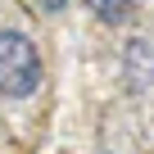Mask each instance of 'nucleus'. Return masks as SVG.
<instances>
[{
    "mask_svg": "<svg viewBox=\"0 0 154 154\" xmlns=\"http://www.w3.org/2000/svg\"><path fill=\"white\" fill-rule=\"evenodd\" d=\"M41 50L23 27H0V95L5 100H32L41 91Z\"/></svg>",
    "mask_w": 154,
    "mask_h": 154,
    "instance_id": "nucleus-1",
    "label": "nucleus"
},
{
    "mask_svg": "<svg viewBox=\"0 0 154 154\" xmlns=\"http://www.w3.org/2000/svg\"><path fill=\"white\" fill-rule=\"evenodd\" d=\"M122 91L127 95L154 91V41L149 36H131L122 45Z\"/></svg>",
    "mask_w": 154,
    "mask_h": 154,
    "instance_id": "nucleus-2",
    "label": "nucleus"
},
{
    "mask_svg": "<svg viewBox=\"0 0 154 154\" xmlns=\"http://www.w3.org/2000/svg\"><path fill=\"white\" fill-rule=\"evenodd\" d=\"M131 9H136V0H91V14H95L100 23H109V27L127 23V18H131Z\"/></svg>",
    "mask_w": 154,
    "mask_h": 154,
    "instance_id": "nucleus-3",
    "label": "nucleus"
},
{
    "mask_svg": "<svg viewBox=\"0 0 154 154\" xmlns=\"http://www.w3.org/2000/svg\"><path fill=\"white\" fill-rule=\"evenodd\" d=\"M36 5H41L45 14H59V9H68V5H72V0H36Z\"/></svg>",
    "mask_w": 154,
    "mask_h": 154,
    "instance_id": "nucleus-4",
    "label": "nucleus"
},
{
    "mask_svg": "<svg viewBox=\"0 0 154 154\" xmlns=\"http://www.w3.org/2000/svg\"><path fill=\"white\" fill-rule=\"evenodd\" d=\"M100 154H113V149H100Z\"/></svg>",
    "mask_w": 154,
    "mask_h": 154,
    "instance_id": "nucleus-5",
    "label": "nucleus"
}]
</instances>
